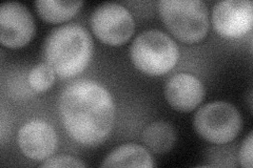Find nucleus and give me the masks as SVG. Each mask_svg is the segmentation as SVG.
<instances>
[{"label": "nucleus", "instance_id": "obj_1", "mask_svg": "<svg viewBox=\"0 0 253 168\" xmlns=\"http://www.w3.org/2000/svg\"><path fill=\"white\" fill-rule=\"evenodd\" d=\"M59 114L71 138L81 145L94 147L105 142L112 132L115 104L99 83L78 80L61 93Z\"/></svg>", "mask_w": 253, "mask_h": 168}, {"label": "nucleus", "instance_id": "obj_2", "mask_svg": "<svg viewBox=\"0 0 253 168\" xmlns=\"http://www.w3.org/2000/svg\"><path fill=\"white\" fill-rule=\"evenodd\" d=\"M44 58L61 79L72 78L88 67L93 42L84 28L70 23L54 29L44 42Z\"/></svg>", "mask_w": 253, "mask_h": 168}, {"label": "nucleus", "instance_id": "obj_3", "mask_svg": "<svg viewBox=\"0 0 253 168\" xmlns=\"http://www.w3.org/2000/svg\"><path fill=\"white\" fill-rule=\"evenodd\" d=\"M157 10L166 28L181 42L196 43L208 33V7L200 0H161Z\"/></svg>", "mask_w": 253, "mask_h": 168}, {"label": "nucleus", "instance_id": "obj_4", "mask_svg": "<svg viewBox=\"0 0 253 168\" xmlns=\"http://www.w3.org/2000/svg\"><path fill=\"white\" fill-rule=\"evenodd\" d=\"M130 56L138 70L150 76H161L175 67L179 52L176 43L167 34L150 30L135 38Z\"/></svg>", "mask_w": 253, "mask_h": 168}, {"label": "nucleus", "instance_id": "obj_5", "mask_svg": "<svg viewBox=\"0 0 253 168\" xmlns=\"http://www.w3.org/2000/svg\"><path fill=\"white\" fill-rule=\"evenodd\" d=\"M194 129L204 140L214 144L233 141L242 130V116L232 104L223 101L208 103L194 117Z\"/></svg>", "mask_w": 253, "mask_h": 168}, {"label": "nucleus", "instance_id": "obj_6", "mask_svg": "<svg viewBox=\"0 0 253 168\" xmlns=\"http://www.w3.org/2000/svg\"><path fill=\"white\" fill-rule=\"evenodd\" d=\"M94 35L108 45H123L133 35L135 23L133 16L118 3H102L91 15Z\"/></svg>", "mask_w": 253, "mask_h": 168}, {"label": "nucleus", "instance_id": "obj_7", "mask_svg": "<svg viewBox=\"0 0 253 168\" xmlns=\"http://www.w3.org/2000/svg\"><path fill=\"white\" fill-rule=\"evenodd\" d=\"M212 23L221 37L229 39L243 37L252 29V1L225 0L217 2L212 11Z\"/></svg>", "mask_w": 253, "mask_h": 168}, {"label": "nucleus", "instance_id": "obj_8", "mask_svg": "<svg viewBox=\"0 0 253 168\" xmlns=\"http://www.w3.org/2000/svg\"><path fill=\"white\" fill-rule=\"evenodd\" d=\"M35 34V22L28 7L19 2H5L0 6V41L10 49L30 42Z\"/></svg>", "mask_w": 253, "mask_h": 168}, {"label": "nucleus", "instance_id": "obj_9", "mask_svg": "<svg viewBox=\"0 0 253 168\" xmlns=\"http://www.w3.org/2000/svg\"><path fill=\"white\" fill-rule=\"evenodd\" d=\"M18 146L27 158L42 161L50 158L57 146L53 126L42 120H33L23 125L18 133Z\"/></svg>", "mask_w": 253, "mask_h": 168}, {"label": "nucleus", "instance_id": "obj_10", "mask_svg": "<svg viewBox=\"0 0 253 168\" xmlns=\"http://www.w3.org/2000/svg\"><path fill=\"white\" fill-rule=\"evenodd\" d=\"M205 86L194 75L179 73L168 79L165 85V97L170 105L181 113H190L203 102Z\"/></svg>", "mask_w": 253, "mask_h": 168}, {"label": "nucleus", "instance_id": "obj_11", "mask_svg": "<svg viewBox=\"0 0 253 168\" xmlns=\"http://www.w3.org/2000/svg\"><path fill=\"white\" fill-rule=\"evenodd\" d=\"M154 166V160L149 151L144 146L133 143L116 147L101 163V167L151 168Z\"/></svg>", "mask_w": 253, "mask_h": 168}, {"label": "nucleus", "instance_id": "obj_12", "mask_svg": "<svg viewBox=\"0 0 253 168\" xmlns=\"http://www.w3.org/2000/svg\"><path fill=\"white\" fill-rule=\"evenodd\" d=\"M141 139L145 145L155 154H166L173 147L176 140L175 130L165 121L149 124L142 132Z\"/></svg>", "mask_w": 253, "mask_h": 168}, {"label": "nucleus", "instance_id": "obj_13", "mask_svg": "<svg viewBox=\"0 0 253 168\" xmlns=\"http://www.w3.org/2000/svg\"><path fill=\"white\" fill-rule=\"evenodd\" d=\"M83 1H62V0H38L35 2L41 17L50 23H60L71 19L81 10Z\"/></svg>", "mask_w": 253, "mask_h": 168}, {"label": "nucleus", "instance_id": "obj_14", "mask_svg": "<svg viewBox=\"0 0 253 168\" xmlns=\"http://www.w3.org/2000/svg\"><path fill=\"white\" fill-rule=\"evenodd\" d=\"M29 84L37 93L51 89L55 81V71L47 63H38L29 73Z\"/></svg>", "mask_w": 253, "mask_h": 168}, {"label": "nucleus", "instance_id": "obj_15", "mask_svg": "<svg viewBox=\"0 0 253 168\" xmlns=\"http://www.w3.org/2000/svg\"><path fill=\"white\" fill-rule=\"evenodd\" d=\"M41 167H85V164L72 156L56 155L45 159Z\"/></svg>", "mask_w": 253, "mask_h": 168}, {"label": "nucleus", "instance_id": "obj_16", "mask_svg": "<svg viewBox=\"0 0 253 168\" xmlns=\"http://www.w3.org/2000/svg\"><path fill=\"white\" fill-rule=\"evenodd\" d=\"M252 153H253V133L250 132L247 138L244 140L240 149V163L243 167H252Z\"/></svg>", "mask_w": 253, "mask_h": 168}]
</instances>
